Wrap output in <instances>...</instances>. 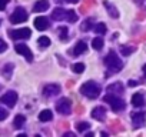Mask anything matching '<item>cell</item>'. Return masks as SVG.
<instances>
[{
  "mask_svg": "<svg viewBox=\"0 0 146 137\" xmlns=\"http://www.w3.org/2000/svg\"><path fill=\"white\" fill-rule=\"evenodd\" d=\"M7 116H9L7 110H5L3 107H0V121H2V120H6V119H7Z\"/></svg>",
  "mask_w": 146,
  "mask_h": 137,
  "instance_id": "cell-31",
  "label": "cell"
},
{
  "mask_svg": "<svg viewBox=\"0 0 146 137\" xmlns=\"http://www.w3.org/2000/svg\"><path fill=\"white\" fill-rule=\"evenodd\" d=\"M143 73H145V76H146V64L143 66Z\"/></svg>",
  "mask_w": 146,
  "mask_h": 137,
  "instance_id": "cell-37",
  "label": "cell"
},
{
  "mask_svg": "<svg viewBox=\"0 0 146 137\" xmlns=\"http://www.w3.org/2000/svg\"><path fill=\"white\" fill-rule=\"evenodd\" d=\"M76 128H78L79 133H82V131L89 130V128H90V124L86 123V121H79V123H76Z\"/></svg>",
  "mask_w": 146,
  "mask_h": 137,
  "instance_id": "cell-27",
  "label": "cell"
},
{
  "mask_svg": "<svg viewBox=\"0 0 146 137\" xmlns=\"http://www.w3.org/2000/svg\"><path fill=\"white\" fill-rule=\"evenodd\" d=\"M64 136H66V137H67V136H69V137H73V136H75V133H66Z\"/></svg>",
  "mask_w": 146,
  "mask_h": 137,
  "instance_id": "cell-36",
  "label": "cell"
},
{
  "mask_svg": "<svg viewBox=\"0 0 146 137\" xmlns=\"http://www.w3.org/2000/svg\"><path fill=\"white\" fill-rule=\"evenodd\" d=\"M103 100H105L106 103H109V104H110V107H112L115 111H122V110L126 107L125 100H123V99H120L117 94H112V93H109L108 96H105V97H103Z\"/></svg>",
  "mask_w": 146,
  "mask_h": 137,
  "instance_id": "cell-3",
  "label": "cell"
},
{
  "mask_svg": "<svg viewBox=\"0 0 146 137\" xmlns=\"http://www.w3.org/2000/svg\"><path fill=\"white\" fill-rule=\"evenodd\" d=\"M26 20H27V12H26L23 7H17V9L12 13V16H10V22H12L13 24L23 23V22H26Z\"/></svg>",
  "mask_w": 146,
  "mask_h": 137,
  "instance_id": "cell-5",
  "label": "cell"
},
{
  "mask_svg": "<svg viewBox=\"0 0 146 137\" xmlns=\"http://www.w3.org/2000/svg\"><path fill=\"white\" fill-rule=\"evenodd\" d=\"M72 70L75 72V73H83L85 72V64L83 63H75V64H72Z\"/></svg>",
  "mask_w": 146,
  "mask_h": 137,
  "instance_id": "cell-28",
  "label": "cell"
},
{
  "mask_svg": "<svg viewBox=\"0 0 146 137\" xmlns=\"http://www.w3.org/2000/svg\"><path fill=\"white\" fill-rule=\"evenodd\" d=\"M132 121L135 127H143L146 124V113L145 111H135L132 113Z\"/></svg>",
  "mask_w": 146,
  "mask_h": 137,
  "instance_id": "cell-8",
  "label": "cell"
},
{
  "mask_svg": "<svg viewBox=\"0 0 146 137\" xmlns=\"http://www.w3.org/2000/svg\"><path fill=\"white\" fill-rule=\"evenodd\" d=\"M92 47L95 50H102L103 49V40H102V37H95L92 40Z\"/></svg>",
  "mask_w": 146,
  "mask_h": 137,
  "instance_id": "cell-25",
  "label": "cell"
},
{
  "mask_svg": "<svg viewBox=\"0 0 146 137\" xmlns=\"http://www.w3.org/2000/svg\"><path fill=\"white\" fill-rule=\"evenodd\" d=\"M92 117L98 121H103L106 119V109L102 107V106H98L92 110Z\"/></svg>",
  "mask_w": 146,
  "mask_h": 137,
  "instance_id": "cell-11",
  "label": "cell"
},
{
  "mask_svg": "<svg viewBox=\"0 0 146 137\" xmlns=\"http://www.w3.org/2000/svg\"><path fill=\"white\" fill-rule=\"evenodd\" d=\"M133 51H135V47H133V46H122V47H120V54H122L123 57L130 56Z\"/></svg>",
  "mask_w": 146,
  "mask_h": 137,
  "instance_id": "cell-23",
  "label": "cell"
},
{
  "mask_svg": "<svg viewBox=\"0 0 146 137\" xmlns=\"http://www.w3.org/2000/svg\"><path fill=\"white\" fill-rule=\"evenodd\" d=\"M39 120L43 121V123L50 121V120H53V113L50 110H42L40 114H39Z\"/></svg>",
  "mask_w": 146,
  "mask_h": 137,
  "instance_id": "cell-19",
  "label": "cell"
},
{
  "mask_svg": "<svg viewBox=\"0 0 146 137\" xmlns=\"http://www.w3.org/2000/svg\"><path fill=\"white\" fill-rule=\"evenodd\" d=\"M25 121H26V117H25L23 114H17V116L15 117V120H13V124H15L16 128H22L23 124H25Z\"/></svg>",
  "mask_w": 146,
  "mask_h": 137,
  "instance_id": "cell-21",
  "label": "cell"
},
{
  "mask_svg": "<svg viewBox=\"0 0 146 137\" xmlns=\"http://www.w3.org/2000/svg\"><path fill=\"white\" fill-rule=\"evenodd\" d=\"M143 6H145V9H146V0H145V2H143Z\"/></svg>",
  "mask_w": 146,
  "mask_h": 137,
  "instance_id": "cell-38",
  "label": "cell"
},
{
  "mask_svg": "<svg viewBox=\"0 0 146 137\" xmlns=\"http://www.w3.org/2000/svg\"><path fill=\"white\" fill-rule=\"evenodd\" d=\"M66 2H69V3H79V0H66Z\"/></svg>",
  "mask_w": 146,
  "mask_h": 137,
  "instance_id": "cell-35",
  "label": "cell"
},
{
  "mask_svg": "<svg viewBox=\"0 0 146 137\" xmlns=\"http://www.w3.org/2000/svg\"><path fill=\"white\" fill-rule=\"evenodd\" d=\"M67 22H70V23H75L76 20H78V14H76V12L75 10H67V19H66Z\"/></svg>",
  "mask_w": 146,
  "mask_h": 137,
  "instance_id": "cell-29",
  "label": "cell"
},
{
  "mask_svg": "<svg viewBox=\"0 0 146 137\" xmlns=\"http://www.w3.org/2000/svg\"><path fill=\"white\" fill-rule=\"evenodd\" d=\"M103 63H105V66L108 67V70L110 73H119L123 68V61L116 56L115 51H109L106 54V57L103 59Z\"/></svg>",
  "mask_w": 146,
  "mask_h": 137,
  "instance_id": "cell-1",
  "label": "cell"
},
{
  "mask_svg": "<svg viewBox=\"0 0 146 137\" xmlns=\"http://www.w3.org/2000/svg\"><path fill=\"white\" fill-rule=\"evenodd\" d=\"M35 27H36L37 30L43 32V30L49 29V20H47L46 17H43V16H39V17L35 19Z\"/></svg>",
  "mask_w": 146,
  "mask_h": 137,
  "instance_id": "cell-13",
  "label": "cell"
},
{
  "mask_svg": "<svg viewBox=\"0 0 146 137\" xmlns=\"http://www.w3.org/2000/svg\"><path fill=\"white\" fill-rule=\"evenodd\" d=\"M17 99H19V96H17V93L16 92H7V93H5L2 97H0V103H3V104H6L7 107H15V104L17 103Z\"/></svg>",
  "mask_w": 146,
  "mask_h": 137,
  "instance_id": "cell-6",
  "label": "cell"
},
{
  "mask_svg": "<svg viewBox=\"0 0 146 137\" xmlns=\"http://www.w3.org/2000/svg\"><path fill=\"white\" fill-rule=\"evenodd\" d=\"M6 49H7V44L5 43V40H2V39H0V53L6 51Z\"/></svg>",
  "mask_w": 146,
  "mask_h": 137,
  "instance_id": "cell-32",
  "label": "cell"
},
{
  "mask_svg": "<svg viewBox=\"0 0 146 137\" xmlns=\"http://www.w3.org/2000/svg\"><path fill=\"white\" fill-rule=\"evenodd\" d=\"M60 93V86L59 84H46L43 87V96L44 97H54Z\"/></svg>",
  "mask_w": 146,
  "mask_h": 137,
  "instance_id": "cell-10",
  "label": "cell"
},
{
  "mask_svg": "<svg viewBox=\"0 0 146 137\" xmlns=\"http://www.w3.org/2000/svg\"><path fill=\"white\" fill-rule=\"evenodd\" d=\"M50 3H49V0H37V2L35 3L33 6V12L35 13H42V12H46L49 9Z\"/></svg>",
  "mask_w": 146,
  "mask_h": 137,
  "instance_id": "cell-12",
  "label": "cell"
},
{
  "mask_svg": "<svg viewBox=\"0 0 146 137\" xmlns=\"http://www.w3.org/2000/svg\"><path fill=\"white\" fill-rule=\"evenodd\" d=\"M15 50H16V53H19L23 57H26L27 61H33V53H32V50L26 44H16L15 46Z\"/></svg>",
  "mask_w": 146,
  "mask_h": 137,
  "instance_id": "cell-9",
  "label": "cell"
},
{
  "mask_svg": "<svg viewBox=\"0 0 146 137\" xmlns=\"http://www.w3.org/2000/svg\"><path fill=\"white\" fill-rule=\"evenodd\" d=\"M103 6L106 7V10H108V13H109L110 17H113V19H117V17H119V12H117V9H116L115 6H112L109 2H106V0H105V2H103Z\"/></svg>",
  "mask_w": 146,
  "mask_h": 137,
  "instance_id": "cell-18",
  "label": "cell"
},
{
  "mask_svg": "<svg viewBox=\"0 0 146 137\" xmlns=\"http://www.w3.org/2000/svg\"><path fill=\"white\" fill-rule=\"evenodd\" d=\"M72 110V101L67 97H62L56 101V111L60 114H69Z\"/></svg>",
  "mask_w": 146,
  "mask_h": 137,
  "instance_id": "cell-4",
  "label": "cell"
},
{
  "mask_svg": "<svg viewBox=\"0 0 146 137\" xmlns=\"http://www.w3.org/2000/svg\"><path fill=\"white\" fill-rule=\"evenodd\" d=\"M7 5V0H0V10H3Z\"/></svg>",
  "mask_w": 146,
  "mask_h": 137,
  "instance_id": "cell-33",
  "label": "cell"
},
{
  "mask_svg": "<svg viewBox=\"0 0 146 137\" xmlns=\"http://www.w3.org/2000/svg\"><path fill=\"white\" fill-rule=\"evenodd\" d=\"M100 92H102V87L96 82H92V80L83 83L82 87H80V93L85 97H88V99H96V97H99Z\"/></svg>",
  "mask_w": 146,
  "mask_h": 137,
  "instance_id": "cell-2",
  "label": "cell"
},
{
  "mask_svg": "<svg viewBox=\"0 0 146 137\" xmlns=\"http://www.w3.org/2000/svg\"><path fill=\"white\" fill-rule=\"evenodd\" d=\"M13 67H15V66H13V64H10V63H9V64H6V66L3 67L2 74H3L6 79H10V77H12V73H13Z\"/></svg>",
  "mask_w": 146,
  "mask_h": 137,
  "instance_id": "cell-22",
  "label": "cell"
},
{
  "mask_svg": "<svg viewBox=\"0 0 146 137\" xmlns=\"http://www.w3.org/2000/svg\"><path fill=\"white\" fill-rule=\"evenodd\" d=\"M52 19L53 20H56V22H60V20H66L67 19V10H64V9H54L53 12H52Z\"/></svg>",
  "mask_w": 146,
  "mask_h": 137,
  "instance_id": "cell-15",
  "label": "cell"
},
{
  "mask_svg": "<svg viewBox=\"0 0 146 137\" xmlns=\"http://www.w3.org/2000/svg\"><path fill=\"white\" fill-rule=\"evenodd\" d=\"M92 27H93V20H92V19H86V20L80 24V30H82V32H89Z\"/></svg>",
  "mask_w": 146,
  "mask_h": 137,
  "instance_id": "cell-24",
  "label": "cell"
},
{
  "mask_svg": "<svg viewBox=\"0 0 146 137\" xmlns=\"http://www.w3.org/2000/svg\"><path fill=\"white\" fill-rule=\"evenodd\" d=\"M57 32H59V39H60L62 41H66V40L69 39V30H67L66 26H60V27L57 29Z\"/></svg>",
  "mask_w": 146,
  "mask_h": 137,
  "instance_id": "cell-20",
  "label": "cell"
},
{
  "mask_svg": "<svg viewBox=\"0 0 146 137\" xmlns=\"http://www.w3.org/2000/svg\"><path fill=\"white\" fill-rule=\"evenodd\" d=\"M136 84H137V82H133V80L129 82V86H130V87H133V86H136Z\"/></svg>",
  "mask_w": 146,
  "mask_h": 137,
  "instance_id": "cell-34",
  "label": "cell"
},
{
  "mask_svg": "<svg viewBox=\"0 0 146 137\" xmlns=\"http://www.w3.org/2000/svg\"><path fill=\"white\" fill-rule=\"evenodd\" d=\"M37 43H39V46H40L42 49H46V47L50 46V39H49L47 36H42V37H39Z\"/></svg>",
  "mask_w": 146,
  "mask_h": 137,
  "instance_id": "cell-26",
  "label": "cell"
},
{
  "mask_svg": "<svg viewBox=\"0 0 146 137\" xmlns=\"http://www.w3.org/2000/svg\"><path fill=\"white\" fill-rule=\"evenodd\" d=\"M108 92L112 93V94H117V96H120V94L125 92V89H123V84H122L120 82H115V83H112V84L108 86Z\"/></svg>",
  "mask_w": 146,
  "mask_h": 137,
  "instance_id": "cell-14",
  "label": "cell"
},
{
  "mask_svg": "<svg viewBox=\"0 0 146 137\" xmlns=\"http://www.w3.org/2000/svg\"><path fill=\"white\" fill-rule=\"evenodd\" d=\"M146 103V99H145V94L143 93H135L132 96V104L135 107H143Z\"/></svg>",
  "mask_w": 146,
  "mask_h": 137,
  "instance_id": "cell-16",
  "label": "cell"
},
{
  "mask_svg": "<svg viewBox=\"0 0 146 137\" xmlns=\"http://www.w3.org/2000/svg\"><path fill=\"white\" fill-rule=\"evenodd\" d=\"M95 32H96L98 34H105V33H106V24H105V23H98V24L95 26Z\"/></svg>",
  "mask_w": 146,
  "mask_h": 137,
  "instance_id": "cell-30",
  "label": "cell"
},
{
  "mask_svg": "<svg viewBox=\"0 0 146 137\" xmlns=\"http://www.w3.org/2000/svg\"><path fill=\"white\" fill-rule=\"evenodd\" d=\"M86 50H88V44L85 43V41H78L76 44H75V49H73V54L75 56H79V54H83V53H86Z\"/></svg>",
  "mask_w": 146,
  "mask_h": 137,
  "instance_id": "cell-17",
  "label": "cell"
},
{
  "mask_svg": "<svg viewBox=\"0 0 146 137\" xmlns=\"http://www.w3.org/2000/svg\"><path fill=\"white\" fill-rule=\"evenodd\" d=\"M9 34H10V37H12L13 40H26V39H29V37H30L32 32H30V29L23 27V29L12 30V32H9Z\"/></svg>",
  "mask_w": 146,
  "mask_h": 137,
  "instance_id": "cell-7",
  "label": "cell"
}]
</instances>
